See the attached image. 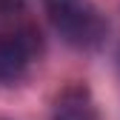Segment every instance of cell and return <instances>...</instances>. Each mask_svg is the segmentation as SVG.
<instances>
[{"label":"cell","mask_w":120,"mask_h":120,"mask_svg":"<svg viewBox=\"0 0 120 120\" xmlns=\"http://www.w3.org/2000/svg\"><path fill=\"white\" fill-rule=\"evenodd\" d=\"M54 32L74 49H97L109 34V23L92 0H43Z\"/></svg>","instance_id":"6da1fadb"},{"label":"cell","mask_w":120,"mask_h":120,"mask_svg":"<svg viewBox=\"0 0 120 120\" xmlns=\"http://www.w3.org/2000/svg\"><path fill=\"white\" fill-rule=\"evenodd\" d=\"M52 117L54 120H94V106H92L89 92L80 89V86L66 89V92L57 97Z\"/></svg>","instance_id":"3957f363"},{"label":"cell","mask_w":120,"mask_h":120,"mask_svg":"<svg viewBox=\"0 0 120 120\" xmlns=\"http://www.w3.org/2000/svg\"><path fill=\"white\" fill-rule=\"evenodd\" d=\"M37 52H40V34H34L32 29L0 34V86L23 80Z\"/></svg>","instance_id":"7a4b0ae2"},{"label":"cell","mask_w":120,"mask_h":120,"mask_svg":"<svg viewBox=\"0 0 120 120\" xmlns=\"http://www.w3.org/2000/svg\"><path fill=\"white\" fill-rule=\"evenodd\" d=\"M23 0H0V11H11V9H20Z\"/></svg>","instance_id":"277c9868"}]
</instances>
